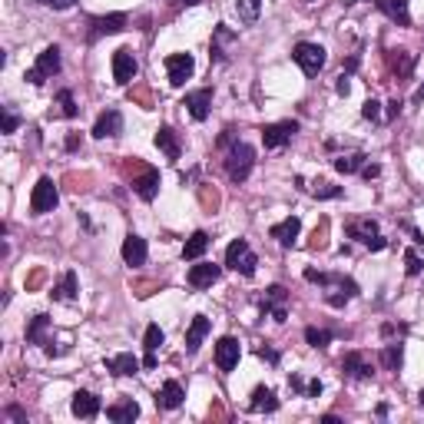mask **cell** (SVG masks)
Here are the masks:
<instances>
[{
  "label": "cell",
  "mask_w": 424,
  "mask_h": 424,
  "mask_svg": "<svg viewBox=\"0 0 424 424\" xmlns=\"http://www.w3.org/2000/svg\"><path fill=\"white\" fill-rule=\"evenodd\" d=\"M3 418H14V421H23V424H27V414H23L20 407H7V411H3Z\"/></svg>",
  "instance_id": "48"
},
{
  "label": "cell",
  "mask_w": 424,
  "mask_h": 424,
  "mask_svg": "<svg viewBox=\"0 0 424 424\" xmlns=\"http://www.w3.org/2000/svg\"><path fill=\"white\" fill-rule=\"evenodd\" d=\"M136 57L133 50H126V47H119L117 53H113V80H117L119 86H126V83H133V77H136Z\"/></svg>",
  "instance_id": "12"
},
{
  "label": "cell",
  "mask_w": 424,
  "mask_h": 424,
  "mask_svg": "<svg viewBox=\"0 0 424 424\" xmlns=\"http://www.w3.org/2000/svg\"><path fill=\"white\" fill-rule=\"evenodd\" d=\"M232 139H236V136H232V130H225V133L219 136V146H236Z\"/></svg>",
  "instance_id": "53"
},
{
  "label": "cell",
  "mask_w": 424,
  "mask_h": 424,
  "mask_svg": "<svg viewBox=\"0 0 424 424\" xmlns=\"http://www.w3.org/2000/svg\"><path fill=\"white\" fill-rule=\"evenodd\" d=\"M17 126H20V117L10 106H3V133H17Z\"/></svg>",
  "instance_id": "41"
},
{
  "label": "cell",
  "mask_w": 424,
  "mask_h": 424,
  "mask_svg": "<svg viewBox=\"0 0 424 424\" xmlns=\"http://www.w3.org/2000/svg\"><path fill=\"white\" fill-rule=\"evenodd\" d=\"M239 358H242V345L232 335L219 339V345H216V365H219V372H232L239 365Z\"/></svg>",
  "instance_id": "15"
},
{
  "label": "cell",
  "mask_w": 424,
  "mask_h": 424,
  "mask_svg": "<svg viewBox=\"0 0 424 424\" xmlns=\"http://www.w3.org/2000/svg\"><path fill=\"white\" fill-rule=\"evenodd\" d=\"M163 328L159 325H150L146 328V339H143V348H146V358H143V368H156V352H159V345H163Z\"/></svg>",
  "instance_id": "27"
},
{
  "label": "cell",
  "mask_w": 424,
  "mask_h": 424,
  "mask_svg": "<svg viewBox=\"0 0 424 424\" xmlns=\"http://www.w3.org/2000/svg\"><path fill=\"white\" fill-rule=\"evenodd\" d=\"M130 23V17L126 14H106V17H93L90 20V43H97L100 37H110V34H119L123 27Z\"/></svg>",
  "instance_id": "11"
},
{
  "label": "cell",
  "mask_w": 424,
  "mask_h": 424,
  "mask_svg": "<svg viewBox=\"0 0 424 424\" xmlns=\"http://www.w3.org/2000/svg\"><path fill=\"white\" fill-rule=\"evenodd\" d=\"M361 166H365V156H361V153L339 156V159H335V170L345 172V176H352V172H361Z\"/></svg>",
  "instance_id": "35"
},
{
  "label": "cell",
  "mask_w": 424,
  "mask_h": 424,
  "mask_svg": "<svg viewBox=\"0 0 424 424\" xmlns=\"http://www.w3.org/2000/svg\"><path fill=\"white\" fill-rule=\"evenodd\" d=\"M289 292L282 289V285H269L265 289V295H262V312L265 315H272L275 322H285L289 319Z\"/></svg>",
  "instance_id": "9"
},
{
  "label": "cell",
  "mask_w": 424,
  "mask_h": 424,
  "mask_svg": "<svg viewBox=\"0 0 424 424\" xmlns=\"http://www.w3.org/2000/svg\"><path fill=\"white\" fill-rule=\"evenodd\" d=\"M183 3H186V7H196V3H199V0H183Z\"/></svg>",
  "instance_id": "56"
},
{
  "label": "cell",
  "mask_w": 424,
  "mask_h": 424,
  "mask_svg": "<svg viewBox=\"0 0 424 424\" xmlns=\"http://www.w3.org/2000/svg\"><path fill=\"white\" fill-rule=\"evenodd\" d=\"M80 143H83V139H80L77 133H70V136H67V150H70V153H73V150H80Z\"/></svg>",
  "instance_id": "52"
},
{
  "label": "cell",
  "mask_w": 424,
  "mask_h": 424,
  "mask_svg": "<svg viewBox=\"0 0 424 424\" xmlns=\"http://www.w3.org/2000/svg\"><path fill=\"white\" fill-rule=\"evenodd\" d=\"M166 73H170V83L172 86H183L196 73V60L192 53H170L166 57Z\"/></svg>",
  "instance_id": "10"
},
{
  "label": "cell",
  "mask_w": 424,
  "mask_h": 424,
  "mask_svg": "<svg viewBox=\"0 0 424 424\" xmlns=\"http://www.w3.org/2000/svg\"><path fill=\"white\" fill-rule=\"evenodd\" d=\"M378 358H381V368H385V372H398L401 361H405V352H401V345L394 341V345H385Z\"/></svg>",
  "instance_id": "33"
},
{
  "label": "cell",
  "mask_w": 424,
  "mask_h": 424,
  "mask_svg": "<svg viewBox=\"0 0 424 424\" xmlns=\"http://www.w3.org/2000/svg\"><path fill=\"white\" fill-rule=\"evenodd\" d=\"M133 189H136V196H139L143 203H153L156 192H159V170H153V166H143V176H139V179H133Z\"/></svg>",
  "instance_id": "19"
},
{
  "label": "cell",
  "mask_w": 424,
  "mask_h": 424,
  "mask_svg": "<svg viewBox=\"0 0 424 424\" xmlns=\"http://www.w3.org/2000/svg\"><path fill=\"white\" fill-rule=\"evenodd\" d=\"M37 3H43V7H53V10H70L77 0H37Z\"/></svg>",
  "instance_id": "44"
},
{
  "label": "cell",
  "mask_w": 424,
  "mask_h": 424,
  "mask_svg": "<svg viewBox=\"0 0 424 424\" xmlns=\"http://www.w3.org/2000/svg\"><path fill=\"white\" fill-rule=\"evenodd\" d=\"M156 146L163 150L166 159H179V156H183V139H179V133H176L172 126H159V130H156Z\"/></svg>",
  "instance_id": "22"
},
{
  "label": "cell",
  "mask_w": 424,
  "mask_h": 424,
  "mask_svg": "<svg viewBox=\"0 0 424 424\" xmlns=\"http://www.w3.org/2000/svg\"><path fill=\"white\" fill-rule=\"evenodd\" d=\"M361 117L372 119V123H378V119H381V103H378V100H368L365 106H361Z\"/></svg>",
  "instance_id": "43"
},
{
  "label": "cell",
  "mask_w": 424,
  "mask_h": 424,
  "mask_svg": "<svg viewBox=\"0 0 424 424\" xmlns=\"http://www.w3.org/2000/svg\"><path fill=\"white\" fill-rule=\"evenodd\" d=\"M106 418L113 424H133L136 418H139V405H136L133 398H130V401H117V405L106 407Z\"/></svg>",
  "instance_id": "26"
},
{
  "label": "cell",
  "mask_w": 424,
  "mask_h": 424,
  "mask_svg": "<svg viewBox=\"0 0 424 424\" xmlns=\"http://www.w3.org/2000/svg\"><path fill=\"white\" fill-rule=\"evenodd\" d=\"M358 63H361V60H358V53H352V57H348V63H345V77H348V73H355Z\"/></svg>",
  "instance_id": "49"
},
{
  "label": "cell",
  "mask_w": 424,
  "mask_h": 424,
  "mask_svg": "<svg viewBox=\"0 0 424 424\" xmlns=\"http://www.w3.org/2000/svg\"><path fill=\"white\" fill-rule=\"evenodd\" d=\"M57 203H60L57 183H53L50 176H40V179H37V186H34V192H30V212H34V216H47V212L57 209Z\"/></svg>",
  "instance_id": "4"
},
{
  "label": "cell",
  "mask_w": 424,
  "mask_h": 424,
  "mask_svg": "<svg viewBox=\"0 0 424 424\" xmlns=\"http://www.w3.org/2000/svg\"><path fill=\"white\" fill-rule=\"evenodd\" d=\"M405 269H407V275H418V272H421V255L414 252V249L405 252Z\"/></svg>",
  "instance_id": "42"
},
{
  "label": "cell",
  "mask_w": 424,
  "mask_h": 424,
  "mask_svg": "<svg viewBox=\"0 0 424 424\" xmlns=\"http://www.w3.org/2000/svg\"><path fill=\"white\" fill-rule=\"evenodd\" d=\"M299 133V123L295 119H282V123H269V126H262V143L269 146V150H282V146H289L292 136Z\"/></svg>",
  "instance_id": "8"
},
{
  "label": "cell",
  "mask_w": 424,
  "mask_h": 424,
  "mask_svg": "<svg viewBox=\"0 0 424 424\" xmlns=\"http://www.w3.org/2000/svg\"><path fill=\"white\" fill-rule=\"evenodd\" d=\"M232 40H236V34H232L225 23H219V27H216V40H212V57L222 60V47H225V43H232Z\"/></svg>",
  "instance_id": "37"
},
{
  "label": "cell",
  "mask_w": 424,
  "mask_h": 424,
  "mask_svg": "<svg viewBox=\"0 0 424 424\" xmlns=\"http://www.w3.org/2000/svg\"><path fill=\"white\" fill-rule=\"evenodd\" d=\"M335 90H339L341 97H348V77H345V73L339 77V86H335Z\"/></svg>",
  "instance_id": "54"
},
{
  "label": "cell",
  "mask_w": 424,
  "mask_h": 424,
  "mask_svg": "<svg viewBox=\"0 0 424 424\" xmlns=\"http://www.w3.org/2000/svg\"><path fill=\"white\" fill-rule=\"evenodd\" d=\"M332 339H335V335H332V332H325V328H315V325H308L305 328V341L312 345V348H328Z\"/></svg>",
  "instance_id": "36"
},
{
  "label": "cell",
  "mask_w": 424,
  "mask_h": 424,
  "mask_svg": "<svg viewBox=\"0 0 424 424\" xmlns=\"http://www.w3.org/2000/svg\"><path fill=\"white\" fill-rule=\"evenodd\" d=\"M77 289H80V282H77V272L67 269V272H63V279L53 285L50 299H53V302H70V299H77Z\"/></svg>",
  "instance_id": "28"
},
{
  "label": "cell",
  "mask_w": 424,
  "mask_h": 424,
  "mask_svg": "<svg viewBox=\"0 0 424 424\" xmlns=\"http://www.w3.org/2000/svg\"><path fill=\"white\" fill-rule=\"evenodd\" d=\"M345 232H348V239H358V242H365L372 252H381V249L388 245V239L378 236V225H374L372 219H352L348 225H345Z\"/></svg>",
  "instance_id": "7"
},
{
  "label": "cell",
  "mask_w": 424,
  "mask_h": 424,
  "mask_svg": "<svg viewBox=\"0 0 424 424\" xmlns=\"http://www.w3.org/2000/svg\"><path fill=\"white\" fill-rule=\"evenodd\" d=\"M378 10L388 20H394L398 27H407L411 23V10H407V0H378Z\"/></svg>",
  "instance_id": "25"
},
{
  "label": "cell",
  "mask_w": 424,
  "mask_h": 424,
  "mask_svg": "<svg viewBox=\"0 0 424 424\" xmlns=\"http://www.w3.org/2000/svg\"><path fill=\"white\" fill-rule=\"evenodd\" d=\"M139 368H143V365H139V358L130 355V352L106 358V372H113V374H136Z\"/></svg>",
  "instance_id": "30"
},
{
  "label": "cell",
  "mask_w": 424,
  "mask_h": 424,
  "mask_svg": "<svg viewBox=\"0 0 424 424\" xmlns=\"http://www.w3.org/2000/svg\"><path fill=\"white\" fill-rule=\"evenodd\" d=\"M57 103H60V113L67 119H73L80 113V110H77V100H73V90H60V93H57Z\"/></svg>",
  "instance_id": "38"
},
{
  "label": "cell",
  "mask_w": 424,
  "mask_h": 424,
  "mask_svg": "<svg viewBox=\"0 0 424 424\" xmlns=\"http://www.w3.org/2000/svg\"><path fill=\"white\" fill-rule=\"evenodd\" d=\"M205 249H209V236H205V232H192V236L186 239V245H183V259L196 262V259L205 255Z\"/></svg>",
  "instance_id": "32"
},
{
  "label": "cell",
  "mask_w": 424,
  "mask_h": 424,
  "mask_svg": "<svg viewBox=\"0 0 424 424\" xmlns=\"http://www.w3.org/2000/svg\"><path fill=\"white\" fill-rule=\"evenodd\" d=\"M70 407H73V414L77 418H83V421H90V418H97L100 414V398L93 394V391H77L73 394V401H70Z\"/></svg>",
  "instance_id": "20"
},
{
  "label": "cell",
  "mask_w": 424,
  "mask_h": 424,
  "mask_svg": "<svg viewBox=\"0 0 424 424\" xmlns=\"http://www.w3.org/2000/svg\"><path fill=\"white\" fill-rule=\"evenodd\" d=\"M388 63L398 73H411V57H407V50H388Z\"/></svg>",
  "instance_id": "39"
},
{
  "label": "cell",
  "mask_w": 424,
  "mask_h": 424,
  "mask_svg": "<svg viewBox=\"0 0 424 424\" xmlns=\"http://www.w3.org/2000/svg\"><path fill=\"white\" fill-rule=\"evenodd\" d=\"M183 106L189 110V117L196 119V123H203V119L209 117V110H212V90H209V86H203V90H192V93H186Z\"/></svg>",
  "instance_id": "13"
},
{
  "label": "cell",
  "mask_w": 424,
  "mask_h": 424,
  "mask_svg": "<svg viewBox=\"0 0 424 424\" xmlns=\"http://www.w3.org/2000/svg\"><path fill=\"white\" fill-rule=\"evenodd\" d=\"M119 133H123V113H119V110H106V113H100L97 123H93V136H97V139L119 136Z\"/></svg>",
  "instance_id": "21"
},
{
  "label": "cell",
  "mask_w": 424,
  "mask_h": 424,
  "mask_svg": "<svg viewBox=\"0 0 424 424\" xmlns=\"http://www.w3.org/2000/svg\"><path fill=\"white\" fill-rule=\"evenodd\" d=\"M225 265L239 275H255V265H259V255L252 252V245L245 242V239H232L229 242V249H225Z\"/></svg>",
  "instance_id": "3"
},
{
  "label": "cell",
  "mask_w": 424,
  "mask_h": 424,
  "mask_svg": "<svg viewBox=\"0 0 424 424\" xmlns=\"http://www.w3.org/2000/svg\"><path fill=\"white\" fill-rule=\"evenodd\" d=\"M219 275H222V269L216 265V262H199V265H192L189 269V285L192 289H209L212 282H219Z\"/></svg>",
  "instance_id": "18"
},
{
  "label": "cell",
  "mask_w": 424,
  "mask_h": 424,
  "mask_svg": "<svg viewBox=\"0 0 424 424\" xmlns=\"http://www.w3.org/2000/svg\"><path fill=\"white\" fill-rule=\"evenodd\" d=\"M322 394V381L315 378V381H308V388H305V398H319Z\"/></svg>",
  "instance_id": "47"
},
{
  "label": "cell",
  "mask_w": 424,
  "mask_h": 424,
  "mask_svg": "<svg viewBox=\"0 0 424 424\" xmlns=\"http://www.w3.org/2000/svg\"><path fill=\"white\" fill-rule=\"evenodd\" d=\"M47 332H50V315H34L27 325V341L30 345H50Z\"/></svg>",
  "instance_id": "31"
},
{
  "label": "cell",
  "mask_w": 424,
  "mask_h": 424,
  "mask_svg": "<svg viewBox=\"0 0 424 424\" xmlns=\"http://www.w3.org/2000/svg\"><path fill=\"white\" fill-rule=\"evenodd\" d=\"M418 401H421V407H424V388H421V394H418Z\"/></svg>",
  "instance_id": "57"
},
{
  "label": "cell",
  "mask_w": 424,
  "mask_h": 424,
  "mask_svg": "<svg viewBox=\"0 0 424 424\" xmlns=\"http://www.w3.org/2000/svg\"><path fill=\"white\" fill-rule=\"evenodd\" d=\"M401 106H405V103H401V100H391V103H388V119H394V117H398V113H401Z\"/></svg>",
  "instance_id": "50"
},
{
  "label": "cell",
  "mask_w": 424,
  "mask_h": 424,
  "mask_svg": "<svg viewBox=\"0 0 424 424\" xmlns=\"http://www.w3.org/2000/svg\"><path fill=\"white\" fill-rule=\"evenodd\" d=\"M414 103H424V83L418 86V93H414Z\"/></svg>",
  "instance_id": "55"
},
{
  "label": "cell",
  "mask_w": 424,
  "mask_h": 424,
  "mask_svg": "<svg viewBox=\"0 0 424 424\" xmlns=\"http://www.w3.org/2000/svg\"><path fill=\"white\" fill-rule=\"evenodd\" d=\"M236 10L242 23H255L259 20V10H262V0H236Z\"/></svg>",
  "instance_id": "34"
},
{
  "label": "cell",
  "mask_w": 424,
  "mask_h": 424,
  "mask_svg": "<svg viewBox=\"0 0 424 424\" xmlns=\"http://www.w3.org/2000/svg\"><path fill=\"white\" fill-rule=\"evenodd\" d=\"M209 332H212V322H209L205 315H196L192 325L186 328V352L189 355H196V352H199V345H203V339L209 335Z\"/></svg>",
  "instance_id": "24"
},
{
  "label": "cell",
  "mask_w": 424,
  "mask_h": 424,
  "mask_svg": "<svg viewBox=\"0 0 424 424\" xmlns=\"http://www.w3.org/2000/svg\"><path fill=\"white\" fill-rule=\"evenodd\" d=\"M252 166H255V150L249 143L229 146V153H225V176H229L232 183H245V179L252 176Z\"/></svg>",
  "instance_id": "2"
},
{
  "label": "cell",
  "mask_w": 424,
  "mask_h": 424,
  "mask_svg": "<svg viewBox=\"0 0 424 424\" xmlns=\"http://www.w3.org/2000/svg\"><path fill=\"white\" fill-rule=\"evenodd\" d=\"M378 172H381V170H378V166H374V163H372V166H368V163H365V166H361V176H365V179H374V176H378Z\"/></svg>",
  "instance_id": "51"
},
{
  "label": "cell",
  "mask_w": 424,
  "mask_h": 424,
  "mask_svg": "<svg viewBox=\"0 0 424 424\" xmlns=\"http://www.w3.org/2000/svg\"><path fill=\"white\" fill-rule=\"evenodd\" d=\"M292 60L302 67V73L305 77H319L322 73V67H325V47H319V43H295V50H292Z\"/></svg>",
  "instance_id": "5"
},
{
  "label": "cell",
  "mask_w": 424,
  "mask_h": 424,
  "mask_svg": "<svg viewBox=\"0 0 424 424\" xmlns=\"http://www.w3.org/2000/svg\"><path fill=\"white\" fill-rule=\"evenodd\" d=\"M259 358H265V361H272V365H275V361H279V352H275V348H269V345H262V348H259Z\"/></svg>",
  "instance_id": "46"
},
{
  "label": "cell",
  "mask_w": 424,
  "mask_h": 424,
  "mask_svg": "<svg viewBox=\"0 0 424 424\" xmlns=\"http://www.w3.org/2000/svg\"><path fill=\"white\" fill-rule=\"evenodd\" d=\"M289 388H292V391H299V394H305L308 385L302 381V374H292V378H289Z\"/></svg>",
  "instance_id": "45"
},
{
  "label": "cell",
  "mask_w": 424,
  "mask_h": 424,
  "mask_svg": "<svg viewBox=\"0 0 424 424\" xmlns=\"http://www.w3.org/2000/svg\"><path fill=\"white\" fill-rule=\"evenodd\" d=\"M299 232H302V219L299 216H289V219H282V222H275L269 229V236L279 242V245H295V239H299Z\"/></svg>",
  "instance_id": "16"
},
{
  "label": "cell",
  "mask_w": 424,
  "mask_h": 424,
  "mask_svg": "<svg viewBox=\"0 0 424 424\" xmlns=\"http://www.w3.org/2000/svg\"><path fill=\"white\" fill-rule=\"evenodd\" d=\"M249 411H255V414H262V411H279V398H275V391L265 388V385H259V388L252 391V401H249Z\"/></svg>",
  "instance_id": "29"
},
{
  "label": "cell",
  "mask_w": 424,
  "mask_h": 424,
  "mask_svg": "<svg viewBox=\"0 0 424 424\" xmlns=\"http://www.w3.org/2000/svg\"><path fill=\"white\" fill-rule=\"evenodd\" d=\"M348 3H358V0H348Z\"/></svg>",
  "instance_id": "58"
},
{
  "label": "cell",
  "mask_w": 424,
  "mask_h": 424,
  "mask_svg": "<svg viewBox=\"0 0 424 424\" xmlns=\"http://www.w3.org/2000/svg\"><path fill=\"white\" fill-rule=\"evenodd\" d=\"M146 255H150V245H146L143 236L130 232V236L123 239V262H126V265H133V269L146 265Z\"/></svg>",
  "instance_id": "14"
},
{
  "label": "cell",
  "mask_w": 424,
  "mask_h": 424,
  "mask_svg": "<svg viewBox=\"0 0 424 424\" xmlns=\"http://www.w3.org/2000/svg\"><path fill=\"white\" fill-rule=\"evenodd\" d=\"M341 372H345V378H352V381H368V378L374 374V368L365 361V355L348 352V355L341 358Z\"/></svg>",
  "instance_id": "17"
},
{
  "label": "cell",
  "mask_w": 424,
  "mask_h": 424,
  "mask_svg": "<svg viewBox=\"0 0 424 424\" xmlns=\"http://www.w3.org/2000/svg\"><path fill=\"white\" fill-rule=\"evenodd\" d=\"M183 401H186V391H183L179 381H166L163 388L156 391V405L163 407V411H176Z\"/></svg>",
  "instance_id": "23"
},
{
  "label": "cell",
  "mask_w": 424,
  "mask_h": 424,
  "mask_svg": "<svg viewBox=\"0 0 424 424\" xmlns=\"http://www.w3.org/2000/svg\"><path fill=\"white\" fill-rule=\"evenodd\" d=\"M305 279H308V282H319V285H325V289H328L325 302H328L332 308H341L348 299H355V295H358V285L352 282V279H345V275H325V272L305 269Z\"/></svg>",
  "instance_id": "1"
},
{
  "label": "cell",
  "mask_w": 424,
  "mask_h": 424,
  "mask_svg": "<svg viewBox=\"0 0 424 424\" xmlns=\"http://www.w3.org/2000/svg\"><path fill=\"white\" fill-rule=\"evenodd\" d=\"M53 73H60V47H47V50L37 57V63L30 70H27V77L23 80H30L34 86L47 83Z\"/></svg>",
  "instance_id": "6"
},
{
  "label": "cell",
  "mask_w": 424,
  "mask_h": 424,
  "mask_svg": "<svg viewBox=\"0 0 424 424\" xmlns=\"http://www.w3.org/2000/svg\"><path fill=\"white\" fill-rule=\"evenodd\" d=\"M312 192L319 196V199H339L341 196V186H332V183H315Z\"/></svg>",
  "instance_id": "40"
}]
</instances>
